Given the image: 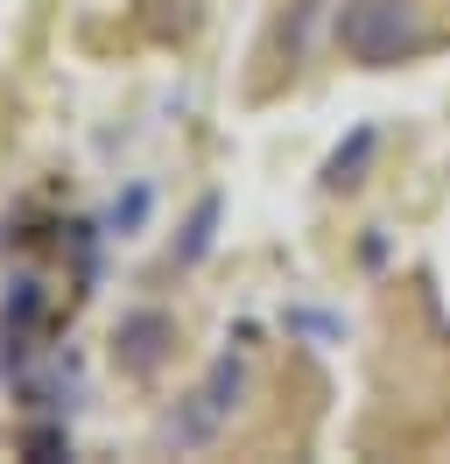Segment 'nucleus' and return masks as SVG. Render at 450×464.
Segmentation results:
<instances>
[{
    "label": "nucleus",
    "instance_id": "nucleus-1",
    "mask_svg": "<svg viewBox=\"0 0 450 464\" xmlns=\"http://www.w3.org/2000/svg\"><path fill=\"white\" fill-rule=\"evenodd\" d=\"M429 0H345L338 14V43L366 63V71H387L408 63L422 50H444L450 43V14H422Z\"/></svg>",
    "mask_w": 450,
    "mask_h": 464
},
{
    "label": "nucleus",
    "instance_id": "nucleus-2",
    "mask_svg": "<svg viewBox=\"0 0 450 464\" xmlns=\"http://www.w3.org/2000/svg\"><path fill=\"white\" fill-rule=\"evenodd\" d=\"M240 387H247V359H232V352H225L219 366H211V380L191 394V408H183V415H169V430H162V436H169V443H204V436H211L225 415H232Z\"/></svg>",
    "mask_w": 450,
    "mask_h": 464
},
{
    "label": "nucleus",
    "instance_id": "nucleus-3",
    "mask_svg": "<svg viewBox=\"0 0 450 464\" xmlns=\"http://www.w3.org/2000/svg\"><path fill=\"white\" fill-rule=\"evenodd\" d=\"M112 345H120V366H127V373H155V366L169 359V345H176V331H169L162 310H134V317L120 324Z\"/></svg>",
    "mask_w": 450,
    "mask_h": 464
},
{
    "label": "nucleus",
    "instance_id": "nucleus-4",
    "mask_svg": "<svg viewBox=\"0 0 450 464\" xmlns=\"http://www.w3.org/2000/svg\"><path fill=\"white\" fill-rule=\"evenodd\" d=\"M366 155H373V127H359L352 148H338V155H331V176H324V183H331V190H352L359 169H366Z\"/></svg>",
    "mask_w": 450,
    "mask_h": 464
},
{
    "label": "nucleus",
    "instance_id": "nucleus-5",
    "mask_svg": "<svg viewBox=\"0 0 450 464\" xmlns=\"http://www.w3.org/2000/svg\"><path fill=\"white\" fill-rule=\"evenodd\" d=\"M211 226H219V198H204V204H197L191 232H183V246H176V261H183V267L204 261V246H211Z\"/></svg>",
    "mask_w": 450,
    "mask_h": 464
}]
</instances>
